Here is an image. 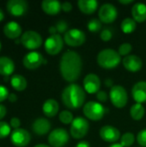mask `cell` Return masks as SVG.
Wrapping results in <instances>:
<instances>
[{"label": "cell", "mask_w": 146, "mask_h": 147, "mask_svg": "<svg viewBox=\"0 0 146 147\" xmlns=\"http://www.w3.org/2000/svg\"><path fill=\"white\" fill-rule=\"evenodd\" d=\"M82 59L75 51H66L60 59L59 71L62 78L69 83L77 81L82 72Z\"/></svg>", "instance_id": "1"}, {"label": "cell", "mask_w": 146, "mask_h": 147, "mask_svg": "<svg viewBox=\"0 0 146 147\" xmlns=\"http://www.w3.org/2000/svg\"><path fill=\"white\" fill-rule=\"evenodd\" d=\"M85 90L77 84H70L63 90L61 94L64 105L72 110L81 108L85 102Z\"/></svg>", "instance_id": "2"}, {"label": "cell", "mask_w": 146, "mask_h": 147, "mask_svg": "<svg viewBox=\"0 0 146 147\" xmlns=\"http://www.w3.org/2000/svg\"><path fill=\"white\" fill-rule=\"evenodd\" d=\"M97 64L103 69L112 70L116 68L121 60V56L119 53L111 48H106L102 50L96 57Z\"/></svg>", "instance_id": "3"}, {"label": "cell", "mask_w": 146, "mask_h": 147, "mask_svg": "<svg viewBox=\"0 0 146 147\" xmlns=\"http://www.w3.org/2000/svg\"><path fill=\"white\" fill-rule=\"evenodd\" d=\"M83 113L84 116L89 120L97 121L103 118L106 113V109L102 103L95 101H90L84 104Z\"/></svg>", "instance_id": "4"}, {"label": "cell", "mask_w": 146, "mask_h": 147, "mask_svg": "<svg viewBox=\"0 0 146 147\" xmlns=\"http://www.w3.org/2000/svg\"><path fill=\"white\" fill-rule=\"evenodd\" d=\"M89 121L81 116H77L74 119L70 127V134L75 140H81L85 137L89 132Z\"/></svg>", "instance_id": "5"}, {"label": "cell", "mask_w": 146, "mask_h": 147, "mask_svg": "<svg viewBox=\"0 0 146 147\" xmlns=\"http://www.w3.org/2000/svg\"><path fill=\"white\" fill-rule=\"evenodd\" d=\"M109 98L112 104L118 109L124 108L128 102L126 90L121 85H114L109 91Z\"/></svg>", "instance_id": "6"}, {"label": "cell", "mask_w": 146, "mask_h": 147, "mask_svg": "<svg viewBox=\"0 0 146 147\" xmlns=\"http://www.w3.org/2000/svg\"><path fill=\"white\" fill-rule=\"evenodd\" d=\"M20 41L26 49L34 51L42 45L43 40L39 33L33 30H28L22 34Z\"/></svg>", "instance_id": "7"}, {"label": "cell", "mask_w": 146, "mask_h": 147, "mask_svg": "<svg viewBox=\"0 0 146 147\" xmlns=\"http://www.w3.org/2000/svg\"><path fill=\"white\" fill-rule=\"evenodd\" d=\"M70 135L64 128H56L52 130L47 138L48 143L52 147H64L69 141Z\"/></svg>", "instance_id": "8"}, {"label": "cell", "mask_w": 146, "mask_h": 147, "mask_svg": "<svg viewBox=\"0 0 146 147\" xmlns=\"http://www.w3.org/2000/svg\"><path fill=\"white\" fill-rule=\"evenodd\" d=\"M85 40V33L78 28H71L64 34V41L70 47H80Z\"/></svg>", "instance_id": "9"}, {"label": "cell", "mask_w": 146, "mask_h": 147, "mask_svg": "<svg viewBox=\"0 0 146 147\" xmlns=\"http://www.w3.org/2000/svg\"><path fill=\"white\" fill-rule=\"evenodd\" d=\"M45 50L49 55H56L61 52L64 47V40L60 34H52L46 38L44 43Z\"/></svg>", "instance_id": "10"}, {"label": "cell", "mask_w": 146, "mask_h": 147, "mask_svg": "<svg viewBox=\"0 0 146 147\" xmlns=\"http://www.w3.org/2000/svg\"><path fill=\"white\" fill-rule=\"evenodd\" d=\"M99 20L104 23H112L114 22L118 16V10L116 7L112 3H104L102 4L98 11Z\"/></svg>", "instance_id": "11"}, {"label": "cell", "mask_w": 146, "mask_h": 147, "mask_svg": "<svg viewBox=\"0 0 146 147\" xmlns=\"http://www.w3.org/2000/svg\"><path fill=\"white\" fill-rule=\"evenodd\" d=\"M31 140L30 134L23 128H17L11 132L10 141L16 147L27 146Z\"/></svg>", "instance_id": "12"}, {"label": "cell", "mask_w": 146, "mask_h": 147, "mask_svg": "<svg viewBox=\"0 0 146 147\" xmlns=\"http://www.w3.org/2000/svg\"><path fill=\"white\" fill-rule=\"evenodd\" d=\"M44 62L45 59L42 54L36 51H31L28 53L22 59L23 65L28 70H35L39 68Z\"/></svg>", "instance_id": "13"}, {"label": "cell", "mask_w": 146, "mask_h": 147, "mask_svg": "<svg viewBox=\"0 0 146 147\" xmlns=\"http://www.w3.org/2000/svg\"><path fill=\"white\" fill-rule=\"evenodd\" d=\"M28 8V4L24 0H9L6 4L8 12L14 16H23Z\"/></svg>", "instance_id": "14"}, {"label": "cell", "mask_w": 146, "mask_h": 147, "mask_svg": "<svg viewBox=\"0 0 146 147\" xmlns=\"http://www.w3.org/2000/svg\"><path fill=\"white\" fill-rule=\"evenodd\" d=\"M101 88V79L95 73H89L83 78V90L89 94H96Z\"/></svg>", "instance_id": "15"}, {"label": "cell", "mask_w": 146, "mask_h": 147, "mask_svg": "<svg viewBox=\"0 0 146 147\" xmlns=\"http://www.w3.org/2000/svg\"><path fill=\"white\" fill-rule=\"evenodd\" d=\"M100 137L102 140L108 143H116L120 140V132L118 128L113 126H103L99 132Z\"/></svg>", "instance_id": "16"}, {"label": "cell", "mask_w": 146, "mask_h": 147, "mask_svg": "<svg viewBox=\"0 0 146 147\" xmlns=\"http://www.w3.org/2000/svg\"><path fill=\"white\" fill-rule=\"evenodd\" d=\"M122 64L125 69L131 72L139 71L143 67L142 59L135 54H130L126 57H124L122 59Z\"/></svg>", "instance_id": "17"}, {"label": "cell", "mask_w": 146, "mask_h": 147, "mask_svg": "<svg viewBox=\"0 0 146 147\" xmlns=\"http://www.w3.org/2000/svg\"><path fill=\"white\" fill-rule=\"evenodd\" d=\"M132 96L136 103L146 102V81H139L133 85Z\"/></svg>", "instance_id": "18"}, {"label": "cell", "mask_w": 146, "mask_h": 147, "mask_svg": "<svg viewBox=\"0 0 146 147\" xmlns=\"http://www.w3.org/2000/svg\"><path fill=\"white\" fill-rule=\"evenodd\" d=\"M32 130L33 132L40 136L45 135L49 133L51 130V123L46 118H38L36 119L32 124Z\"/></svg>", "instance_id": "19"}, {"label": "cell", "mask_w": 146, "mask_h": 147, "mask_svg": "<svg viewBox=\"0 0 146 147\" xmlns=\"http://www.w3.org/2000/svg\"><path fill=\"white\" fill-rule=\"evenodd\" d=\"M4 35L9 39H16L19 36H22V29L21 25L14 21L7 22L3 29Z\"/></svg>", "instance_id": "20"}, {"label": "cell", "mask_w": 146, "mask_h": 147, "mask_svg": "<svg viewBox=\"0 0 146 147\" xmlns=\"http://www.w3.org/2000/svg\"><path fill=\"white\" fill-rule=\"evenodd\" d=\"M133 19L139 23L146 21V4L144 3H136L131 9Z\"/></svg>", "instance_id": "21"}, {"label": "cell", "mask_w": 146, "mask_h": 147, "mask_svg": "<svg viewBox=\"0 0 146 147\" xmlns=\"http://www.w3.org/2000/svg\"><path fill=\"white\" fill-rule=\"evenodd\" d=\"M61 4L62 3L57 0H44L41 3V9L46 14L49 16H55L62 9Z\"/></svg>", "instance_id": "22"}, {"label": "cell", "mask_w": 146, "mask_h": 147, "mask_svg": "<svg viewBox=\"0 0 146 147\" xmlns=\"http://www.w3.org/2000/svg\"><path fill=\"white\" fill-rule=\"evenodd\" d=\"M59 109V102L54 99H47L42 105V111L43 114L49 118L54 117Z\"/></svg>", "instance_id": "23"}, {"label": "cell", "mask_w": 146, "mask_h": 147, "mask_svg": "<svg viewBox=\"0 0 146 147\" xmlns=\"http://www.w3.org/2000/svg\"><path fill=\"white\" fill-rule=\"evenodd\" d=\"M15 71L14 61L6 56L0 57V75L4 77L10 76Z\"/></svg>", "instance_id": "24"}, {"label": "cell", "mask_w": 146, "mask_h": 147, "mask_svg": "<svg viewBox=\"0 0 146 147\" xmlns=\"http://www.w3.org/2000/svg\"><path fill=\"white\" fill-rule=\"evenodd\" d=\"M77 5L82 13L85 15H91L95 13L98 7V2L96 0H79Z\"/></svg>", "instance_id": "25"}, {"label": "cell", "mask_w": 146, "mask_h": 147, "mask_svg": "<svg viewBox=\"0 0 146 147\" xmlns=\"http://www.w3.org/2000/svg\"><path fill=\"white\" fill-rule=\"evenodd\" d=\"M10 85L16 91H23L28 85L27 79L22 75L15 74L10 78Z\"/></svg>", "instance_id": "26"}, {"label": "cell", "mask_w": 146, "mask_h": 147, "mask_svg": "<svg viewBox=\"0 0 146 147\" xmlns=\"http://www.w3.org/2000/svg\"><path fill=\"white\" fill-rule=\"evenodd\" d=\"M145 114V109L143 104L134 103L130 109V115L134 121H140L143 119Z\"/></svg>", "instance_id": "27"}, {"label": "cell", "mask_w": 146, "mask_h": 147, "mask_svg": "<svg viewBox=\"0 0 146 147\" xmlns=\"http://www.w3.org/2000/svg\"><path fill=\"white\" fill-rule=\"evenodd\" d=\"M137 28V22L131 17L125 18L120 24V28L124 34H131Z\"/></svg>", "instance_id": "28"}, {"label": "cell", "mask_w": 146, "mask_h": 147, "mask_svg": "<svg viewBox=\"0 0 146 147\" xmlns=\"http://www.w3.org/2000/svg\"><path fill=\"white\" fill-rule=\"evenodd\" d=\"M135 142V136L132 133H126L124 134L120 140V144L123 147L132 146Z\"/></svg>", "instance_id": "29"}, {"label": "cell", "mask_w": 146, "mask_h": 147, "mask_svg": "<svg viewBox=\"0 0 146 147\" xmlns=\"http://www.w3.org/2000/svg\"><path fill=\"white\" fill-rule=\"evenodd\" d=\"M59 121L63 124L68 125V124H71L75 118L73 117V115H72V113L71 111H69V110H63V111H61L59 113Z\"/></svg>", "instance_id": "30"}, {"label": "cell", "mask_w": 146, "mask_h": 147, "mask_svg": "<svg viewBox=\"0 0 146 147\" xmlns=\"http://www.w3.org/2000/svg\"><path fill=\"white\" fill-rule=\"evenodd\" d=\"M87 28H88L89 31H90L92 33H96V32L100 31L102 28V22L99 19L93 18L89 21V22L87 24Z\"/></svg>", "instance_id": "31"}, {"label": "cell", "mask_w": 146, "mask_h": 147, "mask_svg": "<svg viewBox=\"0 0 146 147\" xmlns=\"http://www.w3.org/2000/svg\"><path fill=\"white\" fill-rule=\"evenodd\" d=\"M11 134V127L6 121H0V140L5 139Z\"/></svg>", "instance_id": "32"}, {"label": "cell", "mask_w": 146, "mask_h": 147, "mask_svg": "<svg viewBox=\"0 0 146 147\" xmlns=\"http://www.w3.org/2000/svg\"><path fill=\"white\" fill-rule=\"evenodd\" d=\"M133 50V46L132 44L130 43H122L120 47H119V49H118V53L120 56H124V57H126L128 55H130L131 52Z\"/></svg>", "instance_id": "33"}, {"label": "cell", "mask_w": 146, "mask_h": 147, "mask_svg": "<svg viewBox=\"0 0 146 147\" xmlns=\"http://www.w3.org/2000/svg\"><path fill=\"white\" fill-rule=\"evenodd\" d=\"M136 139L139 145H140L141 146L146 147V128L142 129L141 131L139 132Z\"/></svg>", "instance_id": "34"}, {"label": "cell", "mask_w": 146, "mask_h": 147, "mask_svg": "<svg viewBox=\"0 0 146 147\" xmlns=\"http://www.w3.org/2000/svg\"><path fill=\"white\" fill-rule=\"evenodd\" d=\"M55 27H56L57 32L59 33V34H63V33L65 34V33L68 31V30H67V28H68V24H67V22H66L65 21H64V20L59 21V22L56 23Z\"/></svg>", "instance_id": "35"}, {"label": "cell", "mask_w": 146, "mask_h": 147, "mask_svg": "<svg viewBox=\"0 0 146 147\" xmlns=\"http://www.w3.org/2000/svg\"><path fill=\"white\" fill-rule=\"evenodd\" d=\"M100 37L102 39V40L107 42V41H109L112 38H113V33L110 29L108 28H104L102 32H101V34H100Z\"/></svg>", "instance_id": "36"}, {"label": "cell", "mask_w": 146, "mask_h": 147, "mask_svg": "<svg viewBox=\"0 0 146 147\" xmlns=\"http://www.w3.org/2000/svg\"><path fill=\"white\" fill-rule=\"evenodd\" d=\"M9 95V93L8 89L4 85L0 84V102L8 99Z\"/></svg>", "instance_id": "37"}, {"label": "cell", "mask_w": 146, "mask_h": 147, "mask_svg": "<svg viewBox=\"0 0 146 147\" xmlns=\"http://www.w3.org/2000/svg\"><path fill=\"white\" fill-rule=\"evenodd\" d=\"M109 96H108V94L103 91V90H99L96 94V97L98 101V102H107L108 98Z\"/></svg>", "instance_id": "38"}, {"label": "cell", "mask_w": 146, "mask_h": 147, "mask_svg": "<svg viewBox=\"0 0 146 147\" xmlns=\"http://www.w3.org/2000/svg\"><path fill=\"white\" fill-rule=\"evenodd\" d=\"M9 125L12 128L15 129H17V128H20V126H21V121L20 119H18L17 117H13L10 119L9 121Z\"/></svg>", "instance_id": "39"}, {"label": "cell", "mask_w": 146, "mask_h": 147, "mask_svg": "<svg viewBox=\"0 0 146 147\" xmlns=\"http://www.w3.org/2000/svg\"><path fill=\"white\" fill-rule=\"evenodd\" d=\"M61 8H62V10L65 12H70L72 9V4L70 2H64L61 4Z\"/></svg>", "instance_id": "40"}, {"label": "cell", "mask_w": 146, "mask_h": 147, "mask_svg": "<svg viewBox=\"0 0 146 147\" xmlns=\"http://www.w3.org/2000/svg\"><path fill=\"white\" fill-rule=\"evenodd\" d=\"M6 113H7V111H6L5 106L3 104H0V121L3 118H4V116L6 115Z\"/></svg>", "instance_id": "41"}, {"label": "cell", "mask_w": 146, "mask_h": 147, "mask_svg": "<svg viewBox=\"0 0 146 147\" xmlns=\"http://www.w3.org/2000/svg\"><path fill=\"white\" fill-rule=\"evenodd\" d=\"M8 100L10 102H15L17 101V96L15 93H9V95L8 96Z\"/></svg>", "instance_id": "42"}, {"label": "cell", "mask_w": 146, "mask_h": 147, "mask_svg": "<svg viewBox=\"0 0 146 147\" xmlns=\"http://www.w3.org/2000/svg\"><path fill=\"white\" fill-rule=\"evenodd\" d=\"M75 147H90V145H89V142H87L85 140H83V141L78 142Z\"/></svg>", "instance_id": "43"}, {"label": "cell", "mask_w": 146, "mask_h": 147, "mask_svg": "<svg viewBox=\"0 0 146 147\" xmlns=\"http://www.w3.org/2000/svg\"><path fill=\"white\" fill-rule=\"evenodd\" d=\"M48 32L50 33V34H51V35H52V34H57L56 27H55V26H51V27L48 28Z\"/></svg>", "instance_id": "44"}, {"label": "cell", "mask_w": 146, "mask_h": 147, "mask_svg": "<svg viewBox=\"0 0 146 147\" xmlns=\"http://www.w3.org/2000/svg\"><path fill=\"white\" fill-rule=\"evenodd\" d=\"M105 85L107 86V87H110V88H112L114 85H113V80L112 79H110V78H108V79H106L105 80Z\"/></svg>", "instance_id": "45"}, {"label": "cell", "mask_w": 146, "mask_h": 147, "mask_svg": "<svg viewBox=\"0 0 146 147\" xmlns=\"http://www.w3.org/2000/svg\"><path fill=\"white\" fill-rule=\"evenodd\" d=\"M121 4H130V3H132L133 2V0H120L119 1Z\"/></svg>", "instance_id": "46"}, {"label": "cell", "mask_w": 146, "mask_h": 147, "mask_svg": "<svg viewBox=\"0 0 146 147\" xmlns=\"http://www.w3.org/2000/svg\"><path fill=\"white\" fill-rule=\"evenodd\" d=\"M3 19H4V13H3V9L0 8V22H1Z\"/></svg>", "instance_id": "47"}, {"label": "cell", "mask_w": 146, "mask_h": 147, "mask_svg": "<svg viewBox=\"0 0 146 147\" xmlns=\"http://www.w3.org/2000/svg\"><path fill=\"white\" fill-rule=\"evenodd\" d=\"M34 147H52V146H47V145H45V144H38V145L34 146Z\"/></svg>", "instance_id": "48"}, {"label": "cell", "mask_w": 146, "mask_h": 147, "mask_svg": "<svg viewBox=\"0 0 146 147\" xmlns=\"http://www.w3.org/2000/svg\"><path fill=\"white\" fill-rule=\"evenodd\" d=\"M109 147H123L120 143H114L113 145H111Z\"/></svg>", "instance_id": "49"}, {"label": "cell", "mask_w": 146, "mask_h": 147, "mask_svg": "<svg viewBox=\"0 0 146 147\" xmlns=\"http://www.w3.org/2000/svg\"><path fill=\"white\" fill-rule=\"evenodd\" d=\"M1 48H2V43H1V41H0V51H1Z\"/></svg>", "instance_id": "50"}]
</instances>
